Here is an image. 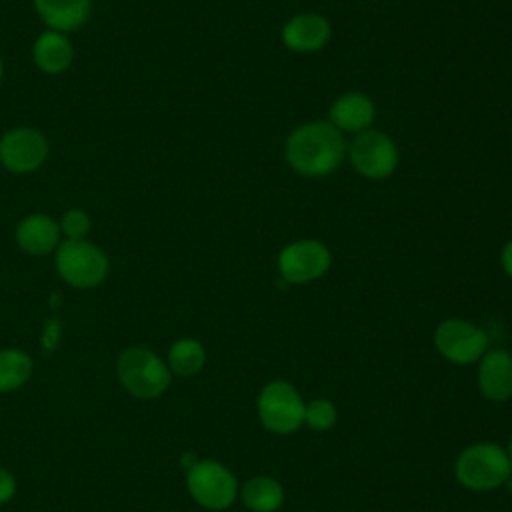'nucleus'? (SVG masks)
Masks as SVG:
<instances>
[{
    "instance_id": "obj_7",
    "label": "nucleus",
    "mask_w": 512,
    "mask_h": 512,
    "mask_svg": "<svg viewBox=\"0 0 512 512\" xmlns=\"http://www.w3.org/2000/svg\"><path fill=\"white\" fill-rule=\"evenodd\" d=\"M332 264L328 246L314 238L286 244L278 254V272L288 284H308L322 278Z\"/></svg>"
},
{
    "instance_id": "obj_2",
    "label": "nucleus",
    "mask_w": 512,
    "mask_h": 512,
    "mask_svg": "<svg viewBox=\"0 0 512 512\" xmlns=\"http://www.w3.org/2000/svg\"><path fill=\"white\" fill-rule=\"evenodd\" d=\"M454 472L458 482L470 490H492L510 478L512 462L502 446L480 442L460 452Z\"/></svg>"
},
{
    "instance_id": "obj_26",
    "label": "nucleus",
    "mask_w": 512,
    "mask_h": 512,
    "mask_svg": "<svg viewBox=\"0 0 512 512\" xmlns=\"http://www.w3.org/2000/svg\"><path fill=\"white\" fill-rule=\"evenodd\" d=\"M2 74H4V62H2V58H0V80H2Z\"/></svg>"
},
{
    "instance_id": "obj_20",
    "label": "nucleus",
    "mask_w": 512,
    "mask_h": 512,
    "mask_svg": "<svg viewBox=\"0 0 512 512\" xmlns=\"http://www.w3.org/2000/svg\"><path fill=\"white\" fill-rule=\"evenodd\" d=\"M336 406L330 400L318 398L314 402H310L306 406V414H304V422L318 432H324L328 428H332L336 424Z\"/></svg>"
},
{
    "instance_id": "obj_12",
    "label": "nucleus",
    "mask_w": 512,
    "mask_h": 512,
    "mask_svg": "<svg viewBox=\"0 0 512 512\" xmlns=\"http://www.w3.org/2000/svg\"><path fill=\"white\" fill-rule=\"evenodd\" d=\"M478 386L488 400L504 402L512 398V354L508 350L484 352L478 366Z\"/></svg>"
},
{
    "instance_id": "obj_3",
    "label": "nucleus",
    "mask_w": 512,
    "mask_h": 512,
    "mask_svg": "<svg viewBox=\"0 0 512 512\" xmlns=\"http://www.w3.org/2000/svg\"><path fill=\"white\" fill-rule=\"evenodd\" d=\"M118 378L138 398H156L170 384L168 366L148 348L132 346L118 356Z\"/></svg>"
},
{
    "instance_id": "obj_15",
    "label": "nucleus",
    "mask_w": 512,
    "mask_h": 512,
    "mask_svg": "<svg viewBox=\"0 0 512 512\" xmlns=\"http://www.w3.org/2000/svg\"><path fill=\"white\" fill-rule=\"evenodd\" d=\"M42 22L56 32H70L86 24L92 12V0H34Z\"/></svg>"
},
{
    "instance_id": "obj_25",
    "label": "nucleus",
    "mask_w": 512,
    "mask_h": 512,
    "mask_svg": "<svg viewBox=\"0 0 512 512\" xmlns=\"http://www.w3.org/2000/svg\"><path fill=\"white\" fill-rule=\"evenodd\" d=\"M508 458H510V462H512V436H510V442H508Z\"/></svg>"
},
{
    "instance_id": "obj_14",
    "label": "nucleus",
    "mask_w": 512,
    "mask_h": 512,
    "mask_svg": "<svg viewBox=\"0 0 512 512\" xmlns=\"http://www.w3.org/2000/svg\"><path fill=\"white\" fill-rule=\"evenodd\" d=\"M60 236L58 222L48 214H28L16 226L18 246L32 256H44L56 250Z\"/></svg>"
},
{
    "instance_id": "obj_4",
    "label": "nucleus",
    "mask_w": 512,
    "mask_h": 512,
    "mask_svg": "<svg viewBox=\"0 0 512 512\" xmlns=\"http://www.w3.org/2000/svg\"><path fill=\"white\" fill-rule=\"evenodd\" d=\"M108 256L88 240H64L56 248V270L74 288H94L108 274Z\"/></svg>"
},
{
    "instance_id": "obj_23",
    "label": "nucleus",
    "mask_w": 512,
    "mask_h": 512,
    "mask_svg": "<svg viewBox=\"0 0 512 512\" xmlns=\"http://www.w3.org/2000/svg\"><path fill=\"white\" fill-rule=\"evenodd\" d=\"M16 492V480L8 470L0 468V504L8 502Z\"/></svg>"
},
{
    "instance_id": "obj_5",
    "label": "nucleus",
    "mask_w": 512,
    "mask_h": 512,
    "mask_svg": "<svg viewBox=\"0 0 512 512\" xmlns=\"http://www.w3.org/2000/svg\"><path fill=\"white\" fill-rule=\"evenodd\" d=\"M306 404L296 388L284 380L268 382L258 394V416L266 430L292 434L304 424Z\"/></svg>"
},
{
    "instance_id": "obj_24",
    "label": "nucleus",
    "mask_w": 512,
    "mask_h": 512,
    "mask_svg": "<svg viewBox=\"0 0 512 512\" xmlns=\"http://www.w3.org/2000/svg\"><path fill=\"white\" fill-rule=\"evenodd\" d=\"M500 264L502 270L512 278V240H508L500 252Z\"/></svg>"
},
{
    "instance_id": "obj_21",
    "label": "nucleus",
    "mask_w": 512,
    "mask_h": 512,
    "mask_svg": "<svg viewBox=\"0 0 512 512\" xmlns=\"http://www.w3.org/2000/svg\"><path fill=\"white\" fill-rule=\"evenodd\" d=\"M58 226H60V232L66 236V240H82L90 232L92 222L84 210L72 208L62 214Z\"/></svg>"
},
{
    "instance_id": "obj_17",
    "label": "nucleus",
    "mask_w": 512,
    "mask_h": 512,
    "mask_svg": "<svg viewBox=\"0 0 512 512\" xmlns=\"http://www.w3.org/2000/svg\"><path fill=\"white\" fill-rule=\"evenodd\" d=\"M240 496L252 512H274L284 502V488L270 476H256L242 486Z\"/></svg>"
},
{
    "instance_id": "obj_16",
    "label": "nucleus",
    "mask_w": 512,
    "mask_h": 512,
    "mask_svg": "<svg viewBox=\"0 0 512 512\" xmlns=\"http://www.w3.org/2000/svg\"><path fill=\"white\" fill-rule=\"evenodd\" d=\"M32 56L36 66L46 74L64 72L74 58V48L64 32L46 30L38 36L32 48Z\"/></svg>"
},
{
    "instance_id": "obj_10",
    "label": "nucleus",
    "mask_w": 512,
    "mask_h": 512,
    "mask_svg": "<svg viewBox=\"0 0 512 512\" xmlns=\"http://www.w3.org/2000/svg\"><path fill=\"white\" fill-rule=\"evenodd\" d=\"M48 158V140L36 128H12L0 138V162L14 174L38 170Z\"/></svg>"
},
{
    "instance_id": "obj_9",
    "label": "nucleus",
    "mask_w": 512,
    "mask_h": 512,
    "mask_svg": "<svg viewBox=\"0 0 512 512\" xmlns=\"http://www.w3.org/2000/svg\"><path fill=\"white\" fill-rule=\"evenodd\" d=\"M436 350L454 364H472L488 350L486 332L460 318H448L434 332Z\"/></svg>"
},
{
    "instance_id": "obj_19",
    "label": "nucleus",
    "mask_w": 512,
    "mask_h": 512,
    "mask_svg": "<svg viewBox=\"0 0 512 512\" xmlns=\"http://www.w3.org/2000/svg\"><path fill=\"white\" fill-rule=\"evenodd\" d=\"M170 370L180 376H192L202 370L206 362L204 346L194 338H182L172 344L168 354Z\"/></svg>"
},
{
    "instance_id": "obj_1",
    "label": "nucleus",
    "mask_w": 512,
    "mask_h": 512,
    "mask_svg": "<svg viewBox=\"0 0 512 512\" xmlns=\"http://www.w3.org/2000/svg\"><path fill=\"white\" fill-rule=\"evenodd\" d=\"M284 154L294 172L308 178H322L342 164L346 156V140L328 120H312L288 134Z\"/></svg>"
},
{
    "instance_id": "obj_18",
    "label": "nucleus",
    "mask_w": 512,
    "mask_h": 512,
    "mask_svg": "<svg viewBox=\"0 0 512 512\" xmlns=\"http://www.w3.org/2000/svg\"><path fill=\"white\" fill-rule=\"evenodd\" d=\"M32 374V358L16 348L0 350V392L20 388Z\"/></svg>"
},
{
    "instance_id": "obj_8",
    "label": "nucleus",
    "mask_w": 512,
    "mask_h": 512,
    "mask_svg": "<svg viewBox=\"0 0 512 512\" xmlns=\"http://www.w3.org/2000/svg\"><path fill=\"white\" fill-rule=\"evenodd\" d=\"M192 498L210 510L228 508L238 494V482L234 474L216 460H202L190 466L186 478Z\"/></svg>"
},
{
    "instance_id": "obj_6",
    "label": "nucleus",
    "mask_w": 512,
    "mask_h": 512,
    "mask_svg": "<svg viewBox=\"0 0 512 512\" xmlns=\"http://www.w3.org/2000/svg\"><path fill=\"white\" fill-rule=\"evenodd\" d=\"M346 152L354 170L370 180H384L394 174L398 166V148L382 130L368 128L358 132Z\"/></svg>"
},
{
    "instance_id": "obj_13",
    "label": "nucleus",
    "mask_w": 512,
    "mask_h": 512,
    "mask_svg": "<svg viewBox=\"0 0 512 512\" xmlns=\"http://www.w3.org/2000/svg\"><path fill=\"white\" fill-rule=\"evenodd\" d=\"M376 118V106L370 96L362 92H346L338 96L328 108V122L344 132H364Z\"/></svg>"
},
{
    "instance_id": "obj_22",
    "label": "nucleus",
    "mask_w": 512,
    "mask_h": 512,
    "mask_svg": "<svg viewBox=\"0 0 512 512\" xmlns=\"http://www.w3.org/2000/svg\"><path fill=\"white\" fill-rule=\"evenodd\" d=\"M60 342V322L56 318H48L44 322V330H42V350L44 354H50Z\"/></svg>"
},
{
    "instance_id": "obj_11",
    "label": "nucleus",
    "mask_w": 512,
    "mask_h": 512,
    "mask_svg": "<svg viewBox=\"0 0 512 512\" xmlns=\"http://www.w3.org/2000/svg\"><path fill=\"white\" fill-rule=\"evenodd\" d=\"M332 36L328 18L316 12H302L288 18L282 26V44L296 54H312L322 50Z\"/></svg>"
}]
</instances>
